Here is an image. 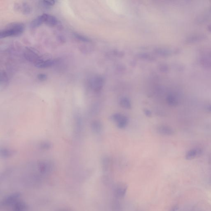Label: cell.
<instances>
[{
  "label": "cell",
  "instance_id": "cell-16",
  "mask_svg": "<svg viewBox=\"0 0 211 211\" xmlns=\"http://www.w3.org/2000/svg\"><path fill=\"white\" fill-rule=\"evenodd\" d=\"M167 102L168 104L171 106H176L178 103L176 97L172 95H169L168 96Z\"/></svg>",
  "mask_w": 211,
  "mask_h": 211
},
{
  "label": "cell",
  "instance_id": "cell-20",
  "mask_svg": "<svg viewBox=\"0 0 211 211\" xmlns=\"http://www.w3.org/2000/svg\"><path fill=\"white\" fill-rule=\"evenodd\" d=\"M74 36L76 39L81 42H91L90 40L89 39L83 35L75 33L74 34Z\"/></svg>",
  "mask_w": 211,
  "mask_h": 211
},
{
  "label": "cell",
  "instance_id": "cell-2",
  "mask_svg": "<svg viewBox=\"0 0 211 211\" xmlns=\"http://www.w3.org/2000/svg\"><path fill=\"white\" fill-rule=\"evenodd\" d=\"M24 57L26 60L34 63V64L41 58L36 51L31 48L26 49L24 52Z\"/></svg>",
  "mask_w": 211,
  "mask_h": 211
},
{
  "label": "cell",
  "instance_id": "cell-28",
  "mask_svg": "<svg viewBox=\"0 0 211 211\" xmlns=\"http://www.w3.org/2000/svg\"><path fill=\"white\" fill-rule=\"evenodd\" d=\"M144 113L148 117H150L151 116V112L149 110L147 109L144 110Z\"/></svg>",
  "mask_w": 211,
  "mask_h": 211
},
{
  "label": "cell",
  "instance_id": "cell-17",
  "mask_svg": "<svg viewBox=\"0 0 211 211\" xmlns=\"http://www.w3.org/2000/svg\"><path fill=\"white\" fill-rule=\"evenodd\" d=\"M20 8H21V11L23 14L27 15L31 13V8L30 6L26 3H23L21 5V6L20 7Z\"/></svg>",
  "mask_w": 211,
  "mask_h": 211
},
{
  "label": "cell",
  "instance_id": "cell-30",
  "mask_svg": "<svg viewBox=\"0 0 211 211\" xmlns=\"http://www.w3.org/2000/svg\"><path fill=\"white\" fill-rule=\"evenodd\" d=\"M207 109H208L209 111H210V112H211V106H208V107H207Z\"/></svg>",
  "mask_w": 211,
  "mask_h": 211
},
{
  "label": "cell",
  "instance_id": "cell-6",
  "mask_svg": "<svg viewBox=\"0 0 211 211\" xmlns=\"http://www.w3.org/2000/svg\"><path fill=\"white\" fill-rule=\"evenodd\" d=\"M52 163L47 161H44L40 162L38 165V168L40 172L42 174H46L50 173L52 170Z\"/></svg>",
  "mask_w": 211,
  "mask_h": 211
},
{
  "label": "cell",
  "instance_id": "cell-21",
  "mask_svg": "<svg viewBox=\"0 0 211 211\" xmlns=\"http://www.w3.org/2000/svg\"><path fill=\"white\" fill-rule=\"evenodd\" d=\"M198 150H192L189 151L186 155V158L189 160L193 159L197 155V154H198Z\"/></svg>",
  "mask_w": 211,
  "mask_h": 211
},
{
  "label": "cell",
  "instance_id": "cell-8",
  "mask_svg": "<svg viewBox=\"0 0 211 211\" xmlns=\"http://www.w3.org/2000/svg\"><path fill=\"white\" fill-rule=\"evenodd\" d=\"M20 197V195L18 194H13L8 196L3 201V205H10L13 204L15 203Z\"/></svg>",
  "mask_w": 211,
  "mask_h": 211
},
{
  "label": "cell",
  "instance_id": "cell-12",
  "mask_svg": "<svg viewBox=\"0 0 211 211\" xmlns=\"http://www.w3.org/2000/svg\"><path fill=\"white\" fill-rule=\"evenodd\" d=\"M120 104L121 106L126 109H130L132 105L129 99L126 97H123L120 100Z\"/></svg>",
  "mask_w": 211,
  "mask_h": 211
},
{
  "label": "cell",
  "instance_id": "cell-24",
  "mask_svg": "<svg viewBox=\"0 0 211 211\" xmlns=\"http://www.w3.org/2000/svg\"><path fill=\"white\" fill-rule=\"evenodd\" d=\"M122 116H123V115L121 114V113H115L112 116L111 119L113 121L117 123L118 121L120 119V118H121Z\"/></svg>",
  "mask_w": 211,
  "mask_h": 211
},
{
  "label": "cell",
  "instance_id": "cell-18",
  "mask_svg": "<svg viewBox=\"0 0 211 211\" xmlns=\"http://www.w3.org/2000/svg\"><path fill=\"white\" fill-rule=\"evenodd\" d=\"M55 1L54 0H50V1H47V0H43L41 2V5L42 6L46 9H48L51 7L53 6L55 3Z\"/></svg>",
  "mask_w": 211,
  "mask_h": 211
},
{
  "label": "cell",
  "instance_id": "cell-1",
  "mask_svg": "<svg viewBox=\"0 0 211 211\" xmlns=\"http://www.w3.org/2000/svg\"><path fill=\"white\" fill-rule=\"evenodd\" d=\"M24 30V24L20 23L12 24L0 32V38L17 36L22 34Z\"/></svg>",
  "mask_w": 211,
  "mask_h": 211
},
{
  "label": "cell",
  "instance_id": "cell-15",
  "mask_svg": "<svg viewBox=\"0 0 211 211\" xmlns=\"http://www.w3.org/2000/svg\"><path fill=\"white\" fill-rule=\"evenodd\" d=\"M14 152L13 150L7 148H3L0 150V155L3 158H9L14 154Z\"/></svg>",
  "mask_w": 211,
  "mask_h": 211
},
{
  "label": "cell",
  "instance_id": "cell-7",
  "mask_svg": "<svg viewBox=\"0 0 211 211\" xmlns=\"http://www.w3.org/2000/svg\"><path fill=\"white\" fill-rule=\"evenodd\" d=\"M55 61L50 59H43L41 58L35 64V66L38 68H45L51 67L55 64Z\"/></svg>",
  "mask_w": 211,
  "mask_h": 211
},
{
  "label": "cell",
  "instance_id": "cell-3",
  "mask_svg": "<svg viewBox=\"0 0 211 211\" xmlns=\"http://www.w3.org/2000/svg\"><path fill=\"white\" fill-rule=\"evenodd\" d=\"M127 186L123 183H119L116 185L113 190V194L117 198H123L127 192Z\"/></svg>",
  "mask_w": 211,
  "mask_h": 211
},
{
  "label": "cell",
  "instance_id": "cell-27",
  "mask_svg": "<svg viewBox=\"0 0 211 211\" xmlns=\"http://www.w3.org/2000/svg\"><path fill=\"white\" fill-rule=\"evenodd\" d=\"M120 208H121V207H120V204L119 202H115L114 203L113 208V210H114L115 211H119Z\"/></svg>",
  "mask_w": 211,
  "mask_h": 211
},
{
  "label": "cell",
  "instance_id": "cell-25",
  "mask_svg": "<svg viewBox=\"0 0 211 211\" xmlns=\"http://www.w3.org/2000/svg\"><path fill=\"white\" fill-rule=\"evenodd\" d=\"M140 58L144 59H147V60H153V58L152 56H150V55H148L147 54H139V56H138Z\"/></svg>",
  "mask_w": 211,
  "mask_h": 211
},
{
  "label": "cell",
  "instance_id": "cell-11",
  "mask_svg": "<svg viewBox=\"0 0 211 211\" xmlns=\"http://www.w3.org/2000/svg\"><path fill=\"white\" fill-rule=\"evenodd\" d=\"M0 83L1 86H6L9 83V78L6 72L4 71H1L0 72Z\"/></svg>",
  "mask_w": 211,
  "mask_h": 211
},
{
  "label": "cell",
  "instance_id": "cell-22",
  "mask_svg": "<svg viewBox=\"0 0 211 211\" xmlns=\"http://www.w3.org/2000/svg\"><path fill=\"white\" fill-rule=\"evenodd\" d=\"M109 160L108 158H104L102 161V168L104 171H107L109 165Z\"/></svg>",
  "mask_w": 211,
  "mask_h": 211
},
{
  "label": "cell",
  "instance_id": "cell-26",
  "mask_svg": "<svg viewBox=\"0 0 211 211\" xmlns=\"http://www.w3.org/2000/svg\"><path fill=\"white\" fill-rule=\"evenodd\" d=\"M37 78L39 80L41 81H45L47 80V76L43 73H41L37 75Z\"/></svg>",
  "mask_w": 211,
  "mask_h": 211
},
{
  "label": "cell",
  "instance_id": "cell-4",
  "mask_svg": "<svg viewBox=\"0 0 211 211\" xmlns=\"http://www.w3.org/2000/svg\"><path fill=\"white\" fill-rule=\"evenodd\" d=\"M41 16L43 24H46L49 26H55L58 23L57 18L53 15L44 14L41 15Z\"/></svg>",
  "mask_w": 211,
  "mask_h": 211
},
{
  "label": "cell",
  "instance_id": "cell-13",
  "mask_svg": "<svg viewBox=\"0 0 211 211\" xmlns=\"http://www.w3.org/2000/svg\"><path fill=\"white\" fill-rule=\"evenodd\" d=\"M42 24H43L41 16L40 15L33 20L32 22L31 23L30 26H31V27L33 29H35V28L38 27L40 26H41Z\"/></svg>",
  "mask_w": 211,
  "mask_h": 211
},
{
  "label": "cell",
  "instance_id": "cell-14",
  "mask_svg": "<svg viewBox=\"0 0 211 211\" xmlns=\"http://www.w3.org/2000/svg\"><path fill=\"white\" fill-rule=\"evenodd\" d=\"M128 118L125 116H122L120 119L118 121V126L120 128H123L126 127L128 123Z\"/></svg>",
  "mask_w": 211,
  "mask_h": 211
},
{
  "label": "cell",
  "instance_id": "cell-29",
  "mask_svg": "<svg viewBox=\"0 0 211 211\" xmlns=\"http://www.w3.org/2000/svg\"><path fill=\"white\" fill-rule=\"evenodd\" d=\"M178 207L177 206H175V207H174L171 210V211H176L177 210Z\"/></svg>",
  "mask_w": 211,
  "mask_h": 211
},
{
  "label": "cell",
  "instance_id": "cell-10",
  "mask_svg": "<svg viewBox=\"0 0 211 211\" xmlns=\"http://www.w3.org/2000/svg\"><path fill=\"white\" fill-rule=\"evenodd\" d=\"M102 124L99 121H94L91 124L92 130L94 133H99L102 129Z\"/></svg>",
  "mask_w": 211,
  "mask_h": 211
},
{
  "label": "cell",
  "instance_id": "cell-19",
  "mask_svg": "<svg viewBox=\"0 0 211 211\" xmlns=\"http://www.w3.org/2000/svg\"><path fill=\"white\" fill-rule=\"evenodd\" d=\"M26 210V206L23 202H18L14 207V211H25Z\"/></svg>",
  "mask_w": 211,
  "mask_h": 211
},
{
  "label": "cell",
  "instance_id": "cell-23",
  "mask_svg": "<svg viewBox=\"0 0 211 211\" xmlns=\"http://www.w3.org/2000/svg\"><path fill=\"white\" fill-rule=\"evenodd\" d=\"M51 144L48 142H43L41 144V148L44 150H48L51 148Z\"/></svg>",
  "mask_w": 211,
  "mask_h": 211
},
{
  "label": "cell",
  "instance_id": "cell-5",
  "mask_svg": "<svg viewBox=\"0 0 211 211\" xmlns=\"http://www.w3.org/2000/svg\"><path fill=\"white\" fill-rule=\"evenodd\" d=\"M104 80L101 77H94L91 81V87L96 92H99L102 89L104 84Z\"/></svg>",
  "mask_w": 211,
  "mask_h": 211
},
{
  "label": "cell",
  "instance_id": "cell-9",
  "mask_svg": "<svg viewBox=\"0 0 211 211\" xmlns=\"http://www.w3.org/2000/svg\"><path fill=\"white\" fill-rule=\"evenodd\" d=\"M157 130L159 133L165 135H171L174 133V131L171 128L167 126H160L158 127Z\"/></svg>",
  "mask_w": 211,
  "mask_h": 211
}]
</instances>
